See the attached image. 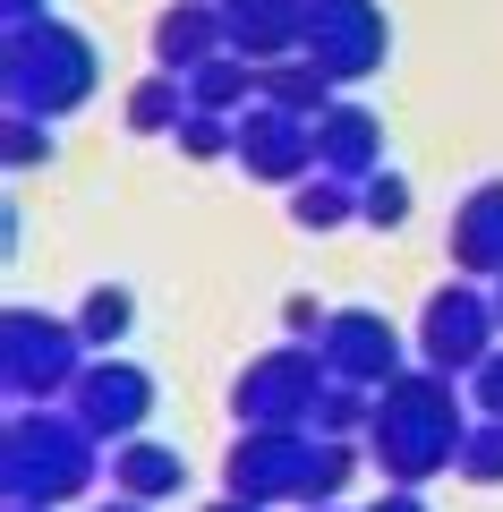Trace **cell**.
<instances>
[{
    "label": "cell",
    "instance_id": "obj_1",
    "mask_svg": "<svg viewBox=\"0 0 503 512\" xmlns=\"http://www.w3.org/2000/svg\"><path fill=\"white\" fill-rule=\"evenodd\" d=\"M469 427H478V402H469L461 376H444V367H401L376 393L359 444H367V461H376L384 487H427V478L461 470Z\"/></svg>",
    "mask_w": 503,
    "mask_h": 512
},
{
    "label": "cell",
    "instance_id": "obj_2",
    "mask_svg": "<svg viewBox=\"0 0 503 512\" xmlns=\"http://www.w3.org/2000/svg\"><path fill=\"white\" fill-rule=\"evenodd\" d=\"M111 470V444L60 402H18L0 427V487L9 504H77Z\"/></svg>",
    "mask_w": 503,
    "mask_h": 512
},
{
    "label": "cell",
    "instance_id": "obj_3",
    "mask_svg": "<svg viewBox=\"0 0 503 512\" xmlns=\"http://www.w3.org/2000/svg\"><path fill=\"white\" fill-rule=\"evenodd\" d=\"M94 86H103V60H94V43L77 35V26L26 18V26L0 35V94H9V111L69 120V111L94 103Z\"/></svg>",
    "mask_w": 503,
    "mask_h": 512
},
{
    "label": "cell",
    "instance_id": "obj_4",
    "mask_svg": "<svg viewBox=\"0 0 503 512\" xmlns=\"http://www.w3.org/2000/svg\"><path fill=\"white\" fill-rule=\"evenodd\" d=\"M86 333L77 316H43V308H9L0 316V384H9V410L18 402H69L77 376H86Z\"/></svg>",
    "mask_w": 503,
    "mask_h": 512
},
{
    "label": "cell",
    "instance_id": "obj_5",
    "mask_svg": "<svg viewBox=\"0 0 503 512\" xmlns=\"http://www.w3.org/2000/svg\"><path fill=\"white\" fill-rule=\"evenodd\" d=\"M324 384H333V367H324L316 342H273V350H256V359L239 367L231 419L239 427H316Z\"/></svg>",
    "mask_w": 503,
    "mask_h": 512
},
{
    "label": "cell",
    "instance_id": "obj_6",
    "mask_svg": "<svg viewBox=\"0 0 503 512\" xmlns=\"http://www.w3.org/2000/svg\"><path fill=\"white\" fill-rule=\"evenodd\" d=\"M503 342V316H495V291L486 282H444V291L418 308V367H444V376L469 384V367Z\"/></svg>",
    "mask_w": 503,
    "mask_h": 512
},
{
    "label": "cell",
    "instance_id": "obj_7",
    "mask_svg": "<svg viewBox=\"0 0 503 512\" xmlns=\"http://www.w3.org/2000/svg\"><path fill=\"white\" fill-rule=\"evenodd\" d=\"M307 60L333 86H367L393 60V18H384L376 0H316L307 9Z\"/></svg>",
    "mask_w": 503,
    "mask_h": 512
},
{
    "label": "cell",
    "instance_id": "obj_8",
    "mask_svg": "<svg viewBox=\"0 0 503 512\" xmlns=\"http://www.w3.org/2000/svg\"><path fill=\"white\" fill-rule=\"evenodd\" d=\"M307 453H316V427H239V444L222 453V495H248V504H299Z\"/></svg>",
    "mask_w": 503,
    "mask_h": 512
},
{
    "label": "cell",
    "instance_id": "obj_9",
    "mask_svg": "<svg viewBox=\"0 0 503 512\" xmlns=\"http://www.w3.org/2000/svg\"><path fill=\"white\" fill-rule=\"evenodd\" d=\"M248 180L265 188H299L316 171V120L307 111H282V103H248L239 111V154H231Z\"/></svg>",
    "mask_w": 503,
    "mask_h": 512
},
{
    "label": "cell",
    "instance_id": "obj_10",
    "mask_svg": "<svg viewBox=\"0 0 503 512\" xmlns=\"http://www.w3.org/2000/svg\"><path fill=\"white\" fill-rule=\"evenodd\" d=\"M69 410H77L103 444H128V436H145V419H154V376H145L137 359L94 350L86 376H77V393H69Z\"/></svg>",
    "mask_w": 503,
    "mask_h": 512
},
{
    "label": "cell",
    "instance_id": "obj_11",
    "mask_svg": "<svg viewBox=\"0 0 503 512\" xmlns=\"http://www.w3.org/2000/svg\"><path fill=\"white\" fill-rule=\"evenodd\" d=\"M316 350H324V367H333L342 384H376L384 393V384L401 376V333L384 325L376 308H333V325H324Z\"/></svg>",
    "mask_w": 503,
    "mask_h": 512
},
{
    "label": "cell",
    "instance_id": "obj_12",
    "mask_svg": "<svg viewBox=\"0 0 503 512\" xmlns=\"http://www.w3.org/2000/svg\"><path fill=\"white\" fill-rule=\"evenodd\" d=\"M307 9H316V0H222V18H231V52H248L256 69L307 52Z\"/></svg>",
    "mask_w": 503,
    "mask_h": 512
},
{
    "label": "cell",
    "instance_id": "obj_13",
    "mask_svg": "<svg viewBox=\"0 0 503 512\" xmlns=\"http://www.w3.org/2000/svg\"><path fill=\"white\" fill-rule=\"evenodd\" d=\"M214 52H231V18H222V0H171L154 18V69H205Z\"/></svg>",
    "mask_w": 503,
    "mask_h": 512
},
{
    "label": "cell",
    "instance_id": "obj_14",
    "mask_svg": "<svg viewBox=\"0 0 503 512\" xmlns=\"http://www.w3.org/2000/svg\"><path fill=\"white\" fill-rule=\"evenodd\" d=\"M316 171H333V180H367V171H384V120L367 103L316 111Z\"/></svg>",
    "mask_w": 503,
    "mask_h": 512
},
{
    "label": "cell",
    "instance_id": "obj_15",
    "mask_svg": "<svg viewBox=\"0 0 503 512\" xmlns=\"http://www.w3.org/2000/svg\"><path fill=\"white\" fill-rule=\"evenodd\" d=\"M452 265L469 282H503V180H478L452 205Z\"/></svg>",
    "mask_w": 503,
    "mask_h": 512
},
{
    "label": "cell",
    "instance_id": "obj_16",
    "mask_svg": "<svg viewBox=\"0 0 503 512\" xmlns=\"http://www.w3.org/2000/svg\"><path fill=\"white\" fill-rule=\"evenodd\" d=\"M111 487L145 495V504H171V495H188V453L162 436H128V444H111Z\"/></svg>",
    "mask_w": 503,
    "mask_h": 512
},
{
    "label": "cell",
    "instance_id": "obj_17",
    "mask_svg": "<svg viewBox=\"0 0 503 512\" xmlns=\"http://www.w3.org/2000/svg\"><path fill=\"white\" fill-rule=\"evenodd\" d=\"M120 120H128V137H171V128L188 120V77L180 69H145L137 86H128Z\"/></svg>",
    "mask_w": 503,
    "mask_h": 512
},
{
    "label": "cell",
    "instance_id": "obj_18",
    "mask_svg": "<svg viewBox=\"0 0 503 512\" xmlns=\"http://www.w3.org/2000/svg\"><path fill=\"white\" fill-rule=\"evenodd\" d=\"M256 94H265V69L248 52H214L205 69H188V103L197 111H248Z\"/></svg>",
    "mask_w": 503,
    "mask_h": 512
},
{
    "label": "cell",
    "instance_id": "obj_19",
    "mask_svg": "<svg viewBox=\"0 0 503 512\" xmlns=\"http://www.w3.org/2000/svg\"><path fill=\"white\" fill-rule=\"evenodd\" d=\"M282 197H290V222L299 231H342V222H359V180H333V171H307Z\"/></svg>",
    "mask_w": 503,
    "mask_h": 512
},
{
    "label": "cell",
    "instance_id": "obj_20",
    "mask_svg": "<svg viewBox=\"0 0 503 512\" xmlns=\"http://www.w3.org/2000/svg\"><path fill=\"white\" fill-rule=\"evenodd\" d=\"M333 94H342V86H333L316 60L290 52V60H273V69H265V94H256V103H282V111H307V120H316V111H333Z\"/></svg>",
    "mask_w": 503,
    "mask_h": 512
},
{
    "label": "cell",
    "instance_id": "obj_21",
    "mask_svg": "<svg viewBox=\"0 0 503 512\" xmlns=\"http://www.w3.org/2000/svg\"><path fill=\"white\" fill-rule=\"evenodd\" d=\"M128 325H137V299H128L120 282H94V291L77 299V333H86V350H111Z\"/></svg>",
    "mask_w": 503,
    "mask_h": 512
},
{
    "label": "cell",
    "instance_id": "obj_22",
    "mask_svg": "<svg viewBox=\"0 0 503 512\" xmlns=\"http://www.w3.org/2000/svg\"><path fill=\"white\" fill-rule=\"evenodd\" d=\"M171 146H180L188 163H222V154H239V111H197L188 103V120L171 128Z\"/></svg>",
    "mask_w": 503,
    "mask_h": 512
},
{
    "label": "cell",
    "instance_id": "obj_23",
    "mask_svg": "<svg viewBox=\"0 0 503 512\" xmlns=\"http://www.w3.org/2000/svg\"><path fill=\"white\" fill-rule=\"evenodd\" d=\"M52 154H60L52 120H35V111H0V163H9V171H43Z\"/></svg>",
    "mask_w": 503,
    "mask_h": 512
},
{
    "label": "cell",
    "instance_id": "obj_24",
    "mask_svg": "<svg viewBox=\"0 0 503 512\" xmlns=\"http://www.w3.org/2000/svg\"><path fill=\"white\" fill-rule=\"evenodd\" d=\"M410 205H418V197H410V180H401L393 163L359 180V222H367V231H401V222H410Z\"/></svg>",
    "mask_w": 503,
    "mask_h": 512
},
{
    "label": "cell",
    "instance_id": "obj_25",
    "mask_svg": "<svg viewBox=\"0 0 503 512\" xmlns=\"http://www.w3.org/2000/svg\"><path fill=\"white\" fill-rule=\"evenodd\" d=\"M367 410H376V384H324L316 402V436H367Z\"/></svg>",
    "mask_w": 503,
    "mask_h": 512
},
{
    "label": "cell",
    "instance_id": "obj_26",
    "mask_svg": "<svg viewBox=\"0 0 503 512\" xmlns=\"http://www.w3.org/2000/svg\"><path fill=\"white\" fill-rule=\"evenodd\" d=\"M452 478H469V487H503V419H478V427H469L461 470H452Z\"/></svg>",
    "mask_w": 503,
    "mask_h": 512
},
{
    "label": "cell",
    "instance_id": "obj_27",
    "mask_svg": "<svg viewBox=\"0 0 503 512\" xmlns=\"http://www.w3.org/2000/svg\"><path fill=\"white\" fill-rule=\"evenodd\" d=\"M469 402H478V419H503V342L469 367Z\"/></svg>",
    "mask_w": 503,
    "mask_h": 512
},
{
    "label": "cell",
    "instance_id": "obj_28",
    "mask_svg": "<svg viewBox=\"0 0 503 512\" xmlns=\"http://www.w3.org/2000/svg\"><path fill=\"white\" fill-rule=\"evenodd\" d=\"M324 325H333V308H316L307 291L282 299V342H324Z\"/></svg>",
    "mask_w": 503,
    "mask_h": 512
},
{
    "label": "cell",
    "instance_id": "obj_29",
    "mask_svg": "<svg viewBox=\"0 0 503 512\" xmlns=\"http://www.w3.org/2000/svg\"><path fill=\"white\" fill-rule=\"evenodd\" d=\"M26 18H52V0H0V26H26Z\"/></svg>",
    "mask_w": 503,
    "mask_h": 512
},
{
    "label": "cell",
    "instance_id": "obj_30",
    "mask_svg": "<svg viewBox=\"0 0 503 512\" xmlns=\"http://www.w3.org/2000/svg\"><path fill=\"white\" fill-rule=\"evenodd\" d=\"M367 512H427V495L418 487H384V504H367Z\"/></svg>",
    "mask_w": 503,
    "mask_h": 512
},
{
    "label": "cell",
    "instance_id": "obj_31",
    "mask_svg": "<svg viewBox=\"0 0 503 512\" xmlns=\"http://www.w3.org/2000/svg\"><path fill=\"white\" fill-rule=\"evenodd\" d=\"M94 512H154V504H145V495H120V487H111V495H103Z\"/></svg>",
    "mask_w": 503,
    "mask_h": 512
},
{
    "label": "cell",
    "instance_id": "obj_32",
    "mask_svg": "<svg viewBox=\"0 0 503 512\" xmlns=\"http://www.w3.org/2000/svg\"><path fill=\"white\" fill-rule=\"evenodd\" d=\"M205 512H273V504H248V495H222V504H205Z\"/></svg>",
    "mask_w": 503,
    "mask_h": 512
},
{
    "label": "cell",
    "instance_id": "obj_33",
    "mask_svg": "<svg viewBox=\"0 0 503 512\" xmlns=\"http://www.w3.org/2000/svg\"><path fill=\"white\" fill-rule=\"evenodd\" d=\"M299 512H350V504H299Z\"/></svg>",
    "mask_w": 503,
    "mask_h": 512
},
{
    "label": "cell",
    "instance_id": "obj_34",
    "mask_svg": "<svg viewBox=\"0 0 503 512\" xmlns=\"http://www.w3.org/2000/svg\"><path fill=\"white\" fill-rule=\"evenodd\" d=\"M9 512H60V504H9Z\"/></svg>",
    "mask_w": 503,
    "mask_h": 512
},
{
    "label": "cell",
    "instance_id": "obj_35",
    "mask_svg": "<svg viewBox=\"0 0 503 512\" xmlns=\"http://www.w3.org/2000/svg\"><path fill=\"white\" fill-rule=\"evenodd\" d=\"M495 316H503V282H495Z\"/></svg>",
    "mask_w": 503,
    "mask_h": 512
}]
</instances>
